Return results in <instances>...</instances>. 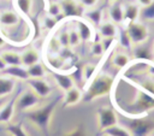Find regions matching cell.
Returning <instances> with one entry per match:
<instances>
[{"label":"cell","mask_w":154,"mask_h":136,"mask_svg":"<svg viewBox=\"0 0 154 136\" xmlns=\"http://www.w3.org/2000/svg\"><path fill=\"white\" fill-rule=\"evenodd\" d=\"M26 70H28L29 78H45L47 76V70L45 69V66L41 63L34 64V65L26 67Z\"/></svg>","instance_id":"44dd1931"},{"label":"cell","mask_w":154,"mask_h":136,"mask_svg":"<svg viewBox=\"0 0 154 136\" xmlns=\"http://www.w3.org/2000/svg\"><path fill=\"white\" fill-rule=\"evenodd\" d=\"M4 76H7L14 81H28V70L23 65H14V66H7L4 71H1Z\"/></svg>","instance_id":"30bf717a"},{"label":"cell","mask_w":154,"mask_h":136,"mask_svg":"<svg viewBox=\"0 0 154 136\" xmlns=\"http://www.w3.org/2000/svg\"><path fill=\"white\" fill-rule=\"evenodd\" d=\"M105 48H103V45L101 41H94L90 46V53L94 55V57H101L103 53H105Z\"/></svg>","instance_id":"484cf974"},{"label":"cell","mask_w":154,"mask_h":136,"mask_svg":"<svg viewBox=\"0 0 154 136\" xmlns=\"http://www.w3.org/2000/svg\"><path fill=\"white\" fill-rule=\"evenodd\" d=\"M136 4L141 8H147V7H150L154 4V0H136Z\"/></svg>","instance_id":"d6a6232c"},{"label":"cell","mask_w":154,"mask_h":136,"mask_svg":"<svg viewBox=\"0 0 154 136\" xmlns=\"http://www.w3.org/2000/svg\"><path fill=\"white\" fill-rule=\"evenodd\" d=\"M96 119H97V128L101 131L118 124V116L116 111L108 106L100 107L96 111Z\"/></svg>","instance_id":"5b68a950"},{"label":"cell","mask_w":154,"mask_h":136,"mask_svg":"<svg viewBox=\"0 0 154 136\" xmlns=\"http://www.w3.org/2000/svg\"><path fill=\"white\" fill-rule=\"evenodd\" d=\"M14 88H16L14 79H12L7 76L0 75V99H4L6 96H8L10 94H12L14 91Z\"/></svg>","instance_id":"9a60e30c"},{"label":"cell","mask_w":154,"mask_h":136,"mask_svg":"<svg viewBox=\"0 0 154 136\" xmlns=\"http://www.w3.org/2000/svg\"><path fill=\"white\" fill-rule=\"evenodd\" d=\"M57 39H58V41L60 43V47H63V48L69 47V30L60 31Z\"/></svg>","instance_id":"f546056e"},{"label":"cell","mask_w":154,"mask_h":136,"mask_svg":"<svg viewBox=\"0 0 154 136\" xmlns=\"http://www.w3.org/2000/svg\"><path fill=\"white\" fill-rule=\"evenodd\" d=\"M128 41L131 45L135 46H140L142 43H144L148 37H149V29L146 24H143L142 22L137 20V22H132L126 24V30H125Z\"/></svg>","instance_id":"3957f363"},{"label":"cell","mask_w":154,"mask_h":136,"mask_svg":"<svg viewBox=\"0 0 154 136\" xmlns=\"http://www.w3.org/2000/svg\"><path fill=\"white\" fill-rule=\"evenodd\" d=\"M20 59H22V65L25 67H29L34 64L40 63V54L36 49L29 48V49H25L20 54Z\"/></svg>","instance_id":"2e32d148"},{"label":"cell","mask_w":154,"mask_h":136,"mask_svg":"<svg viewBox=\"0 0 154 136\" xmlns=\"http://www.w3.org/2000/svg\"><path fill=\"white\" fill-rule=\"evenodd\" d=\"M57 24V18H54V17H52V16H45L43 17V19H42V25H43V28L45 29H48V30H51L52 28H54V25Z\"/></svg>","instance_id":"4dcf8cb0"},{"label":"cell","mask_w":154,"mask_h":136,"mask_svg":"<svg viewBox=\"0 0 154 136\" xmlns=\"http://www.w3.org/2000/svg\"><path fill=\"white\" fill-rule=\"evenodd\" d=\"M102 132L106 136H134L132 132L130 131V129H128L126 126H123L120 124H116V125L103 130Z\"/></svg>","instance_id":"e0dca14e"},{"label":"cell","mask_w":154,"mask_h":136,"mask_svg":"<svg viewBox=\"0 0 154 136\" xmlns=\"http://www.w3.org/2000/svg\"><path fill=\"white\" fill-rule=\"evenodd\" d=\"M108 17H109V20H112L117 25L124 23V5L120 2V0L109 1Z\"/></svg>","instance_id":"52a82bcc"},{"label":"cell","mask_w":154,"mask_h":136,"mask_svg":"<svg viewBox=\"0 0 154 136\" xmlns=\"http://www.w3.org/2000/svg\"><path fill=\"white\" fill-rule=\"evenodd\" d=\"M14 99L6 101L0 108V124H8L12 122L14 116Z\"/></svg>","instance_id":"4fadbf2b"},{"label":"cell","mask_w":154,"mask_h":136,"mask_svg":"<svg viewBox=\"0 0 154 136\" xmlns=\"http://www.w3.org/2000/svg\"><path fill=\"white\" fill-rule=\"evenodd\" d=\"M47 14L52 16L54 18H58L59 16H63V10H61V6H60V2L59 1H52L48 6Z\"/></svg>","instance_id":"cb8c5ba5"},{"label":"cell","mask_w":154,"mask_h":136,"mask_svg":"<svg viewBox=\"0 0 154 136\" xmlns=\"http://www.w3.org/2000/svg\"><path fill=\"white\" fill-rule=\"evenodd\" d=\"M26 82L29 88L41 99H46L52 94L51 84L43 78H29Z\"/></svg>","instance_id":"8992f818"},{"label":"cell","mask_w":154,"mask_h":136,"mask_svg":"<svg viewBox=\"0 0 154 136\" xmlns=\"http://www.w3.org/2000/svg\"><path fill=\"white\" fill-rule=\"evenodd\" d=\"M81 41H82V39H81V35H79V32H78L77 29L69 30V46L70 47L75 48L77 46H79Z\"/></svg>","instance_id":"d4e9b609"},{"label":"cell","mask_w":154,"mask_h":136,"mask_svg":"<svg viewBox=\"0 0 154 136\" xmlns=\"http://www.w3.org/2000/svg\"><path fill=\"white\" fill-rule=\"evenodd\" d=\"M141 14V7L136 2H128L124 5V23L129 24L137 22Z\"/></svg>","instance_id":"8fae6325"},{"label":"cell","mask_w":154,"mask_h":136,"mask_svg":"<svg viewBox=\"0 0 154 136\" xmlns=\"http://www.w3.org/2000/svg\"><path fill=\"white\" fill-rule=\"evenodd\" d=\"M82 101V91L77 88L73 87L70 90L64 93V97H63V105L64 107H69V106H75L77 104H79Z\"/></svg>","instance_id":"7c38bea8"},{"label":"cell","mask_w":154,"mask_h":136,"mask_svg":"<svg viewBox=\"0 0 154 136\" xmlns=\"http://www.w3.org/2000/svg\"><path fill=\"white\" fill-rule=\"evenodd\" d=\"M87 17L89 18V20H90L91 23L97 24V25L102 22V14H101L100 11H89V12L87 13Z\"/></svg>","instance_id":"f1b7e54d"},{"label":"cell","mask_w":154,"mask_h":136,"mask_svg":"<svg viewBox=\"0 0 154 136\" xmlns=\"http://www.w3.org/2000/svg\"><path fill=\"white\" fill-rule=\"evenodd\" d=\"M57 104H58V100H53L52 102H48L43 106H37L30 111H26L25 116L34 125H36L41 131H43L47 135L51 119L57 107Z\"/></svg>","instance_id":"6da1fadb"},{"label":"cell","mask_w":154,"mask_h":136,"mask_svg":"<svg viewBox=\"0 0 154 136\" xmlns=\"http://www.w3.org/2000/svg\"><path fill=\"white\" fill-rule=\"evenodd\" d=\"M6 67H7L6 63H5V60L2 59V57L0 55V72H1V71H4V70H5Z\"/></svg>","instance_id":"e575fe53"},{"label":"cell","mask_w":154,"mask_h":136,"mask_svg":"<svg viewBox=\"0 0 154 136\" xmlns=\"http://www.w3.org/2000/svg\"><path fill=\"white\" fill-rule=\"evenodd\" d=\"M19 17L13 11H2L0 13V24L4 26H13L18 24Z\"/></svg>","instance_id":"ac0fdd59"},{"label":"cell","mask_w":154,"mask_h":136,"mask_svg":"<svg viewBox=\"0 0 154 136\" xmlns=\"http://www.w3.org/2000/svg\"><path fill=\"white\" fill-rule=\"evenodd\" d=\"M5 130L7 134H10V136H29L20 123H12L11 122V123L6 124Z\"/></svg>","instance_id":"7402d4cb"},{"label":"cell","mask_w":154,"mask_h":136,"mask_svg":"<svg viewBox=\"0 0 154 136\" xmlns=\"http://www.w3.org/2000/svg\"><path fill=\"white\" fill-rule=\"evenodd\" d=\"M113 84V77L107 73H100L90 82L84 95H82L83 102H91L101 96L107 95L111 91Z\"/></svg>","instance_id":"7a4b0ae2"},{"label":"cell","mask_w":154,"mask_h":136,"mask_svg":"<svg viewBox=\"0 0 154 136\" xmlns=\"http://www.w3.org/2000/svg\"><path fill=\"white\" fill-rule=\"evenodd\" d=\"M153 51H154V42H153Z\"/></svg>","instance_id":"74e56055"},{"label":"cell","mask_w":154,"mask_h":136,"mask_svg":"<svg viewBox=\"0 0 154 136\" xmlns=\"http://www.w3.org/2000/svg\"><path fill=\"white\" fill-rule=\"evenodd\" d=\"M40 100L41 97L37 96L31 89H26L22 94L17 95V97L14 99V107L19 111L26 112L40 106Z\"/></svg>","instance_id":"277c9868"},{"label":"cell","mask_w":154,"mask_h":136,"mask_svg":"<svg viewBox=\"0 0 154 136\" xmlns=\"http://www.w3.org/2000/svg\"><path fill=\"white\" fill-rule=\"evenodd\" d=\"M2 57V59L5 60L7 66H14V65H22V59H20V54L17 52H12V51H5L0 54Z\"/></svg>","instance_id":"ffe728a7"},{"label":"cell","mask_w":154,"mask_h":136,"mask_svg":"<svg viewBox=\"0 0 154 136\" xmlns=\"http://www.w3.org/2000/svg\"><path fill=\"white\" fill-rule=\"evenodd\" d=\"M17 7L20 10L22 13L24 14H29L31 12V7H32V1L31 0H17Z\"/></svg>","instance_id":"4316f807"},{"label":"cell","mask_w":154,"mask_h":136,"mask_svg":"<svg viewBox=\"0 0 154 136\" xmlns=\"http://www.w3.org/2000/svg\"><path fill=\"white\" fill-rule=\"evenodd\" d=\"M59 2L63 10V16L77 17L83 13V7L76 0H59Z\"/></svg>","instance_id":"ba28073f"},{"label":"cell","mask_w":154,"mask_h":136,"mask_svg":"<svg viewBox=\"0 0 154 136\" xmlns=\"http://www.w3.org/2000/svg\"><path fill=\"white\" fill-rule=\"evenodd\" d=\"M95 71H96V65L94 64H85L83 66V70H82V73H83V78L85 81L90 79L94 75H95Z\"/></svg>","instance_id":"83f0119b"},{"label":"cell","mask_w":154,"mask_h":136,"mask_svg":"<svg viewBox=\"0 0 154 136\" xmlns=\"http://www.w3.org/2000/svg\"><path fill=\"white\" fill-rule=\"evenodd\" d=\"M59 47H60V43H59L58 39H53V40L51 41V48H52L53 51H55V49L59 48Z\"/></svg>","instance_id":"836d02e7"},{"label":"cell","mask_w":154,"mask_h":136,"mask_svg":"<svg viewBox=\"0 0 154 136\" xmlns=\"http://www.w3.org/2000/svg\"><path fill=\"white\" fill-rule=\"evenodd\" d=\"M77 30L81 35V39L82 41H91V37H93V31H91V28L85 23V22H82L79 20L77 23Z\"/></svg>","instance_id":"603a6c76"},{"label":"cell","mask_w":154,"mask_h":136,"mask_svg":"<svg viewBox=\"0 0 154 136\" xmlns=\"http://www.w3.org/2000/svg\"><path fill=\"white\" fill-rule=\"evenodd\" d=\"M109 1H113V0H109Z\"/></svg>","instance_id":"f35d334b"},{"label":"cell","mask_w":154,"mask_h":136,"mask_svg":"<svg viewBox=\"0 0 154 136\" xmlns=\"http://www.w3.org/2000/svg\"><path fill=\"white\" fill-rule=\"evenodd\" d=\"M78 2L83 8H94L97 5L99 0H78Z\"/></svg>","instance_id":"1f68e13d"},{"label":"cell","mask_w":154,"mask_h":136,"mask_svg":"<svg viewBox=\"0 0 154 136\" xmlns=\"http://www.w3.org/2000/svg\"><path fill=\"white\" fill-rule=\"evenodd\" d=\"M4 46H5V40H4V37L0 35V48L4 47Z\"/></svg>","instance_id":"d590c367"},{"label":"cell","mask_w":154,"mask_h":136,"mask_svg":"<svg viewBox=\"0 0 154 136\" xmlns=\"http://www.w3.org/2000/svg\"><path fill=\"white\" fill-rule=\"evenodd\" d=\"M5 102H6V100H4V99H0V108H1V106H2Z\"/></svg>","instance_id":"8d00e7d4"},{"label":"cell","mask_w":154,"mask_h":136,"mask_svg":"<svg viewBox=\"0 0 154 136\" xmlns=\"http://www.w3.org/2000/svg\"><path fill=\"white\" fill-rule=\"evenodd\" d=\"M129 63H130V57H129L126 53H124V52H118V53H116V54L112 57V59H111V64H112V66L116 67V69H123V67H125Z\"/></svg>","instance_id":"d6986e66"},{"label":"cell","mask_w":154,"mask_h":136,"mask_svg":"<svg viewBox=\"0 0 154 136\" xmlns=\"http://www.w3.org/2000/svg\"><path fill=\"white\" fill-rule=\"evenodd\" d=\"M97 32L101 37V40L103 39H116L118 35V26L116 23H113L112 20H102L99 25H97Z\"/></svg>","instance_id":"9c48e42d"},{"label":"cell","mask_w":154,"mask_h":136,"mask_svg":"<svg viewBox=\"0 0 154 136\" xmlns=\"http://www.w3.org/2000/svg\"><path fill=\"white\" fill-rule=\"evenodd\" d=\"M53 77H54V81H55L57 85L59 87V89H61L64 93L67 91V90H70L71 88L76 87L72 77L69 76V75H66V73H59V72L57 73V72H54L53 73Z\"/></svg>","instance_id":"5bb4252c"}]
</instances>
